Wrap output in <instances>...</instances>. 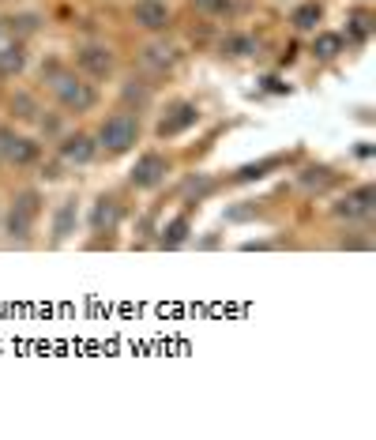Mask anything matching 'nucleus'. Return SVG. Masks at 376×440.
I'll return each instance as SVG.
<instances>
[{
  "instance_id": "obj_21",
  "label": "nucleus",
  "mask_w": 376,
  "mask_h": 440,
  "mask_svg": "<svg viewBox=\"0 0 376 440\" xmlns=\"http://www.w3.org/2000/svg\"><path fill=\"white\" fill-rule=\"evenodd\" d=\"M196 11H204V16H222V11H230V0H192Z\"/></svg>"
},
{
  "instance_id": "obj_17",
  "label": "nucleus",
  "mask_w": 376,
  "mask_h": 440,
  "mask_svg": "<svg viewBox=\"0 0 376 440\" xmlns=\"http://www.w3.org/2000/svg\"><path fill=\"white\" fill-rule=\"evenodd\" d=\"M184 241H188V219H173L166 230H162V245L166 248H177Z\"/></svg>"
},
{
  "instance_id": "obj_12",
  "label": "nucleus",
  "mask_w": 376,
  "mask_h": 440,
  "mask_svg": "<svg viewBox=\"0 0 376 440\" xmlns=\"http://www.w3.org/2000/svg\"><path fill=\"white\" fill-rule=\"evenodd\" d=\"M143 64H151V68L166 72V68H173V64H177V49H173V46H147V49H143Z\"/></svg>"
},
{
  "instance_id": "obj_1",
  "label": "nucleus",
  "mask_w": 376,
  "mask_h": 440,
  "mask_svg": "<svg viewBox=\"0 0 376 440\" xmlns=\"http://www.w3.org/2000/svg\"><path fill=\"white\" fill-rule=\"evenodd\" d=\"M49 79H53V95L61 98V105L64 110H75V113H87L94 102H98V90H94L90 83H83L79 75H72V72H57L53 68L49 72Z\"/></svg>"
},
{
  "instance_id": "obj_10",
  "label": "nucleus",
  "mask_w": 376,
  "mask_h": 440,
  "mask_svg": "<svg viewBox=\"0 0 376 440\" xmlns=\"http://www.w3.org/2000/svg\"><path fill=\"white\" fill-rule=\"evenodd\" d=\"M94 151H98V143H94L90 136H83V132H75V136H68L61 143V158L64 162H75V166H87Z\"/></svg>"
},
{
  "instance_id": "obj_2",
  "label": "nucleus",
  "mask_w": 376,
  "mask_h": 440,
  "mask_svg": "<svg viewBox=\"0 0 376 440\" xmlns=\"http://www.w3.org/2000/svg\"><path fill=\"white\" fill-rule=\"evenodd\" d=\"M136 140H140V121L132 113H113L98 128V147H105L110 154H125Z\"/></svg>"
},
{
  "instance_id": "obj_13",
  "label": "nucleus",
  "mask_w": 376,
  "mask_h": 440,
  "mask_svg": "<svg viewBox=\"0 0 376 440\" xmlns=\"http://www.w3.org/2000/svg\"><path fill=\"white\" fill-rule=\"evenodd\" d=\"M320 16H324V8H320L316 0H308V4H301V8H298V11H293V16H290V23L298 26V31H316Z\"/></svg>"
},
{
  "instance_id": "obj_5",
  "label": "nucleus",
  "mask_w": 376,
  "mask_h": 440,
  "mask_svg": "<svg viewBox=\"0 0 376 440\" xmlns=\"http://www.w3.org/2000/svg\"><path fill=\"white\" fill-rule=\"evenodd\" d=\"M132 19L143 31H166L169 26V4L166 0H136L132 4Z\"/></svg>"
},
{
  "instance_id": "obj_18",
  "label": "nucleus",
  "mask_w": 376,
  "mask_h": 440,
  "mask_svg": "<svg viewBox=\"0 0 376 440\" xmlns=\"http://www.w3.org/2000/svg\"><path fill=\"white\" fill-rule=\"evenodd\" d=\"M354 26H350V34L357 38V42H365V38L372 34V16L369 11H354V19H350Z\"/></svg>"
},
{
  "instance_id": "obj_9",
  "label": "nucleus",
  "mask_w": 376,
  "mask_h": 440,
  "mask_svg": "<svg viewBox=\"0 0 376 440\" xmlns=\"http://www.w3.org/2000/svg\"><path fill=\"white\" fill-rule=\"evenodd\" d=\"M0 154H8L16 166H31L38 158V143L23 140V136H11V132H0Z\"/></svg>"
},
{
  "instance_id": "obj_15",
  "label": "nucleus",
  "mask_w": 376,
  "mask_h": 440,
  "mask_svg": "<svg viewBox=\"0 0 376 440\" xmlns=\"http://www.w3.org/2000/svg\"><path fill=\"white\" fill-rule=\"evenodd\" d=\"M339 49H343V34H331V31L316 34V42H313V53L320 61H335V57H339Z\"/></svg>"
},
{
  "instance_id": "obj_7",
  "label": "nucleus",
  "mask_w": 376,
  "mask_h": 440,
  "mask_svg": "<svg viewBox=\"0 0 376 440\" xmlns=\"http://www.w3.org/2000/svg\"><path fill=\"white\" fill-rule=\"evenodd\" d=\"M75 61H79V68L90 72L94 79H105V75L113 72V53L105 49V46H83Z\"/></svg>"
},
{
  "instance_id": "obj_14",
  "label": "nucleus",
  "mask_w": 376,
  "mask_h": 440,
  "mask_svg": "<svg viewBox=\"0 0 376 440\" xmlns=\"http://www.w3.org/2000/svg\"><path fill=\"white\" fill-rule=\"evenodd\" d=\"M117 219H120L117 199H98V207H94V230H113Z\"/></svg>"
},
{
  "instance_id": "obj_4",
  "label": "nucleus",
  "mask_w": 376,
  "mask_h": 440,
  "mask_svg": "<svg viewBox=\"0 0 376 440\" xmlns=\"http://www.w3.org/2000/svg\"><path fill=\"white\" fill-rule=\"evenodd\" d=\"M166 173H169V162L162 154H143L136 166H132V184H136V189H158V184L166 181Z\"/></svg>"
},
{
  "instance_id": "obj_16",
  "label": "nucleus",
  "mask_w": 376,
  "mask_h": 440,
  "mask_svg": "<svg viewBox=\"0 0 376 440\" xmlns=\"http://www.w3.org/2000/svg\"><path fill=\"white\" fill-rule=\"evenodd\" d=\"M222 53H230V57H249V53H256V38L249 34H230L222 42Z\"/></svg>"
},
{
  "instance_id": "obj_11",
  "label": "nucleus",
  "mask_w": 376,
  "mask_h": 440,
  "mask_svg": "<svg viewBox=\"0 0 376 440\" xmlns=\"http://www.w3.org/2000/svg\"><path fill=\"white\" fill-rule=\"evenodd\" d=\"M23 68H26L23 46H4V49H0V79H16Z\"/></svg>"
},
{
  "instance_id": "obj_3",
  "label": "nucleus",
  "mask_w": 376,
  "mask_h": 440,
  "mask_svg": "<svg viewBox=\"0 0 376 440\" xmlns=\"http://www.w3.org/2000/svg\"><path fill=\"white\" fill-rule=\"evenodd\" d=\"M38 219V192H23L16 204L8 211V234L11 237H26L31 234V226Z\"/></svg>"
},
{
  "instance_id": "obj_19",
  "label": "nucleus",
  "mask_w": 376,
  "mask_h": 440,
  "mask_svg": "<svg viewBox=\"0 0 376 440\" xmlns=\"http://www.w3.org/2000/svg\"><path fill=\"white\" fill-rule=\"evenodd\" d=\"M11 113L19 117V121H34V98L31 95H16V102H11Z\"/></svg>"
},
{
  "instance_id": "obj_8",
  "label": "nucleus",
  "mask_w": 376,
  "mask_h": 440,
  "mask_svg": "<svg viewBox=\"0 0 376 440\" xmlns=\"http://www.w3.org/2000/svg\"><path fill=\"white\" fill-rule=\"evenodd\" d=\"M372 199H376V192L365 184V189L343 196L339 204H335V215L339 219H365V215H372Z\"/></svg>"
},
{
  "instance_id": "obj_6",
  "label": "nucleus",
  "mask_w": 376,
  "mask_h": 440,
  "mask_svg": "<svg viewBox=\"0 0 376 440\" xmlns=\"http://www.w3.org/2000/svg\"><path fill=\"white\" fill-rule=\"evenodd\" d=\"M199 121V110H196V105L192 102H181V105H173V110L162 117V121H158V136H181V132L184 128H192Z\"/></svg>"
},
{
  "instance_id": "obj_20",
  "label": "nucleus",
  "mask_w": 376,
  "mask_h": 440,
  "mask_svg": "<svg viewBox=\"0 0 376 440\" xmlns=\"http://www.w3.org/2000/svg\"><path fill=\"white\" fill-rule=\"evenodd\" d=\"M72 215H75V199H64V207H61V215H57V226H53V230H57V237H64V234H68Z\"/></svg>"
}]
</instances>
